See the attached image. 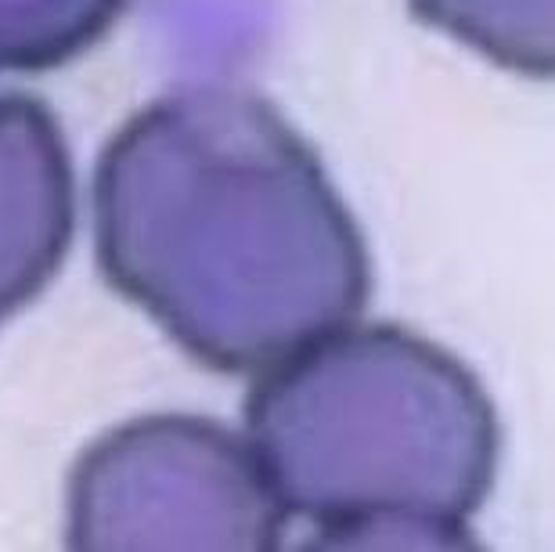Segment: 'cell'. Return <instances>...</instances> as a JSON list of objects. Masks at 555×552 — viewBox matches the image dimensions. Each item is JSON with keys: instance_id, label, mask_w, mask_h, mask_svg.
<instances>
[{"instance_id": "obj_5", "label": "cell", "mask_w": 555, "mask_h": 552, "mask_svg": "<svg viewBox=\"0 0 555 552\" xmlns=\"http://www.w3.org/2000/svg\"><path fill=\"white\" fill-rule=\"evenodd\" d=\"M412 15L502 69L555 80V0H412Z\"/></svg>"}, {"instance_id": "obj_3", "label": "cell", "mask_w": 555, "mask_h": 552, "mask_svg": "<svg viewBox=\"0 0 555 552\" xmlns=\"http://www.w3.org/2000/svg\"><path fill=\"white\" fill-rule=\"evenodd\" d=\"M288 510L249 440L192 415H149L83 451L69 480L76 549L282 545Z\"/></svg>"}, {"instance_id": "obj_1", "label": "cell", "mask_w": 555, "mask_h": 552, "mask_svg": "<svg viewBox=\"0 0 555 552\" xmlns=\"http://www.w3.org/2000/svg\"><path fill=\"white\" fill-rule=\"evenodd\" d=\"M108 285L188 355L260 375L364 311V235L314 149L260 94L188 87L138 113L98 159Z\"/></svg>"}, {"instance_id": "obj_2", "label": "cell", "mask_w": 555, "mask_h": 552, "mask_svg": "<svg viewBox=\"0 0 555 552\" xmlns=\"http://www.w3.org/2000/svg\"><path fill=\"white\" fill-rule=\"evenodd\" d=\"M246 440L321 549H465L502 429L451 350L401 325H343L260 372Z\"/></svg>"}, {"instance_id": "obj_6", "label": "cell", "mask_w": 555, "mask_h": 552, "mask_svg": "<svg viewBox=\"0 0 555 552\" xmlns=\"http://www.w3.org/2000/svg\"><path fill=\"white\" fill-rule=\"evenodd\" d=\"M127 0H0V73L51 69L113 26Z\"/></svg>"}, {"instance_id": "obj_4", "label": "cell", "mask_w": 555, "mask_h": 552, "mask_svg": "<svg viewBox=\"0 0 555 552\" xmlns=\"http://www.w3.org/2000/svg\"><path fill=\"white\" fill-rule=\"evenodd\" d=\"M76 224L69 149L29 98H0V322L54 279Z\"/></svg>"}]
</instances>
